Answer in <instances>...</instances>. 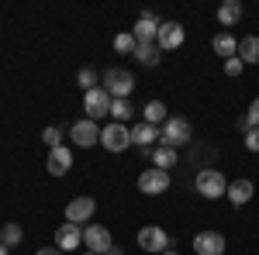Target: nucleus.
Instances as JSON below:
<instances>
[{
  "label": "nucleus",
  "mask_w": 259,
  "mask_h": 255,
  "mask_svg": "<svg viewBox=\"0 0 259 255\" xmlns=\"http://www.w3.org/2000/svg\"><path fill=\"white\" fill-rule=\"evenodd\" d=\"M190 135H194L190 121H187V118H173V114H169V121L159 128V145H166V148H180V145L190 141Z\"/></svg>",
  "instance_id": "obj_1"
},
{
  "label": "nucleus",
  "mask_w": 259,
  "mask_h": 255,
  "mask_svg": "<svg viewBox=\"0 0 259 255\" xmlns=\"http://www.w3.org/2000/svg\"><path fill=\"white\" fill-rule=\"evenodd\" d=\"M194 186H197V193L204 196V200H218V196L228 193V179L221 176L218 169H211V166H204V169L197 173Z\"/></svg>",
  "instance_id": "obj_2"
},
{
  "label": "nucleus",
  "mask_w": 259,
  "mask_h": 255,
  "mask_svg": "<svg viewBox=\"0 0 259 255\" xmlns=\"http://www.w3.org/2000/svg\"><path fill=\"white\" fill-rule=\"evenodd\" d=\"M104 90L111 93V100H128L132 97V90H135V76L128 73V69H107L104 73Z\"/></svg>",
  "instance_id": "obj_3"
},
{
  "label": "nucleus",
  "mask_w": 259,
  "mask_h": 255,
  "mask_svg": "<svg viewBox=\"0 0 259 255\" xmlns=\"http://www.w3.org/2000/svg\"><path fill=\"white\" fill-rule=\"evenodd\" d=\"M100 145H104L107 152H124V148H132V128L111 121L107 128H100Z\"/></svg>",
  "instance_id": "obj_4"
},
{
  "label": "nucleus",
  "mask_w": 259,
  "mask_h": 255,
  "mask_svg": "<svg viewBox=\"0 0 259 255\" xmlns=\"http://www.w3.org/2000/svg\"><path fill=\"white\" fill-rule=\"evenodd\" d=\"M111 93L104 90V86H97V90H90V93H83V111H87V118L90 121H100L111 114Z\"/></svg>",
  "instance_id": "obj_5"
},
{
  "label": "nucleus",
  "mask_w": 259,
  "mask_h": 255,
  "mask_svg": "<svg viewBox=\"0 0 259 255\" xmlns=\"http://www.w3.org/2000/svg\"><path fill=\"white\" fill-rule=\"evenodd\" d=\"M94 214H97V200L94 196H76V200H69L66 203V221L69 224H90L94 221Z\"/></svg>",
  "instance_id": "obj_6"
},
{
  "label": "nucleus",
  "mask_w": 259,
  "mask_h": 255,
  "mask_svg": "<svg viewBox=\"0 0 259 255\" xmlns=\"http://www.w3.org/2000/svg\"><path fill=\"white\" fill-rule=\"evenodd\" d=\"M183 38H187V31H183L180 21H162L159 35H156V45H159V52H177L180 45H183Z\"/></svg>",
  "instance_id": "obj_7"
},
{
  "label": "nucleus",
  "mask_w": 259,
  "mask_h": 255,
  "mask_svg": "<svg viewBox=\"0 0 259 255\" xmlns=\"http://www.w3.org/2000/svg\"><path fill=\"white\" fill-rule=\"evenodd\" d=\"M139 190H142L145 196L166 193V190H169V173H166V169H156V166H149V169L139 176Z\"/></svg>",
  "instance_id": "obj_8"
},
{
  "label": "nucleus",
  "mask_w": 259,
  "mask_h": 255,
  "mask_svg": "<svg viewBox=\"0 0 259 255\" xmlns=\"http://www.w3.org/2000/svg\"><path fill=\"white\" fill-rule=\"evenodd\" d=\"M139 248L149 252V255H162L166 248H169V235H166L162 228H156V224H149V228L139 231Z\"/></svg>",
  "instance_id": "obj_9"
},
{
  "label": "nucleus",
  "mask_w": 259,
  "mask_h": 255,
  "mask_svg": "<svg viewBox=\"0 0 259 255\" xmlns=\"http://www.w3.org/2000/svg\"><path fill=\"white\" fill-rule=\"evenodd\" d=\"M83 245H87L94 255H104L114 241H111V231H107L104 224H94V221H90V224L83 228Z\"/></svg>",
  "instance_id": "obj_10"
},
{
  "label": "nucleus",
  "mask_w": 259,
  "mask_h": 255,
  "mask_svg": "<svg viewBox=\"0 0 259 255\" xmlns=\"http://www.w3.org/2000/svg\"><path fill=\"white\" fill-rule=\"evenodd\" d=\"M69 138H73L76 148H90L94 141H100V124L90 121V118H83V121H76V124L69 128Z\"/></svg>",
  "instance_id": "obj_11"
},
{
  "label": "nucleus",
  "mask_w": 259,
  "mask_h": 255,
  "mask_svg": "<svg viewBox=\"0 0 259 255\" xmlns=\"http://www.w3.org/2000/svg\"><path fill=\"white\" fill-rule=\"evenodd\" d=\"M194 252L197 255H225V235L221 231H200L194 238Z\"/></svg>",
  "instance_id": "obj_12"
},
{
  "label": "nucleus",
  "mask_w": 259,
  "mask_h": 255,
  "mask_svg": "<svg viewBox=\"0 0 259 255\" xmlns=\"http://www.w3.org/2000/svg\"><path fill=\"white\" fill-rule=\"evenodd\" d=\"M159 24H162V21L156 18L152 11H142V18L135 21L132 35H135V41H156V35H159Z\"/></svg>",
  "instance_id": "obj_13"
},
{
  "label": "nucleus",
  "mask_w": 259,
  "mask_h": 255,
  "mask_svg": "<svg viewBox=\"0 0 259 255\" xmlns=\"http://www.w3.org/2000/svg\"><path fill=\"white\" fill-rule=\"evenodd\" d=\"M80 245H83V228L66 221L59 231H56V248H59V252H73V248H80Z\"/></svg>",
  "instance_id": "obj_14"
},
{
  "label": "nucleus",
  "mask_w": 259,
  "mask_h": 255,
  "mask_svg": "<svg viewBox=\"0 0 259 255\" xmlns=\"http://www.w3.org/2000/svg\"><path fill=\"white\" fill-rule=\"evenodd\" d=\"M45 166H49L52 176H66V173L73 169V152H69L66 145H59V148L49 152V162H45Z\"/></svg>",
  "instance_id": "obj_15"
},
{
  "label": "nucleus",
  "mask_w": 259,
  "mask_h": 255,
  "mask_svg": "<svg viewBox=\"0 0 259 255\" xmlns=\"http://www.w3.org/2000/svg\"><path fill=\"white\" fill-rule=\"evenodd\" d=\"M252 193H256V186H252V179H232L228 183V200H232V207H245L249 200H252Z\"/></svg>",
  "instance_id": "obj_16"
},
{
  "label": "nucleus",
  "mask_w": 259,
  "mask_h": 255,
  "mask_svg": "<svg viewBox=\"0 0 259 255\" xmlns=\"http://www.w3.org/2000/svg\"><path fill=\"white\" fill-rule=\"evenodd\" d=\"M156 141H159V128H156V124H145V121H142V124L132 128V145H139V148H152Z\"/></svg>",
  "instance_id": "obj_17"
},
{
  "label": "nucleus",
  "mask_w": 259,
  "mask_h": 255,
  "mask_svg": "<svg viewBox=\"0 0 259 255\" xmlns=\"http://www.w3.org/2000/svg\"><path fill=\"white\" fill-rule=\"evenodd\" d=\"M211 45H214V52H218L221 59H235V56H239V38H235L232 31H218Z\"/></svg>",
  "instance_id": "obj_18"
},
{
  "label": "nucleus",
  "mask_w": 259,
  "mask_h": 255,
  "mask_svg": "<svg viewBox=\"0 0 259 255\" xmlns=\"http://www.w3.org/2000/svg\"><path fill=\"white\" fill-rule=\"evenodd\" d=\"M135 59H139L142 66H149V69H156L159 59H162V52H159L156 41H139V45H135Z\"/></svg>",
  "instance_id": "obj_19"
},
{
  "label": "nucleus",
  "mask_w": 259,
  "mask_h": 255,
  "mask_svg": "<svg viewBox=\"0 0 259 255\" xmlns=\"http://www.w3.org/2000/svg\"><path fill=\"white\" fill-rule=\"evenodd\" d=\"M142 121H145V124H156V128H159V124H166V121H169L166 104H162V100H149V104L142 107Z\"/></svg>",
  "instance_id": "obj_20"
},
{
  "label": "nucleus",
  "mask_w": 259,
  "mask_h": 255,
  "mask_svg": "<svg viewBox=\"0 0 259 255\" xmlns=\"http://www.w3.org/2000/svg\"><path fill=\"white\" fill-rule=\"evenodd\" d=\"M239 59L245 66H259V35H245L239 41Z\"/></svg>",
  "instance_id": "obj_21"
},
{
  "label": "nucleus",
  "mask_w": 259,
  "mask_h": 255,
  "mask_svg": "<svg viewBox=\"0 0 259 255\" xmlns=\"http://www.w3.org/2000/svg\"><path fill=\"white\" fill-rule=\"evenodd\" d=\"M239 18H242V4H239V0H225V4L218 7V24H221V28L239 24Z\"/></svg>",
  "instance_id": "obj_22"
},
{
  "label": "nucleus",
  "mask_w": 259,
  "mask_h": 255,
  "mask_svg": "<svg viewBox=\"0 0 259 255\" xmlns=\"http://www.w3.org/2000/svg\"><path fill=\"white\" fill-rule=\"evenodd\" d=\"M152 166L156 169H173L177 166V148H166V145H159V148H152Z\"/></svg>",
  "instance_id": "obj_23"
},
{
  "label": "nucleus",
  "mask_w": 259,
  "mask_h": 255,
  "mask_svg": "<svg viewBox=\"0 0 259 255\" xmlns=\"http://www.w3.org/2000/svg\"><path fill=\"white\" fill-rule=\"evenodd\" d=\"M21 238H24V228H21V224H14V221H7V224L0 228V241H4L7 248L21 245Z\"/></svg>",
  "instance_id": "obj_24"
},
{
  "label": "nucleus",
  "mask_w": 259,
  "mask_h": 255,
  "mask_svg": "<svg viewBox=\"0 0 259 255\" xmlns=\"http://www.w3.org/2000/svg\"><path fill=\"white\" fill-rule=\"evenodd\" d=\"M135 45H139V41H135L132 31H121L118 38H114V52H121V56H135Z\"/></svg>",
  "instance_id": "obj_25"
},
{
  "label": "nucleus",
  "mask_w": 259,
  "mask_h": 255,
  "mask_svg": "<svg viewBox=\"0 0 259 255\" xmlns=\"http://www.w3.org/2000/svg\"><path fill=\"white\" fill-rule=\"evenodd\" d=\"M132 114H135V111H132V104H128V100H114V104H111V118L118 121V124H128Z\"/></svg>",
  "instance_id": "obj_26"
},
{
  "label": "nucleus",
  "mask_w": 259,
  "mask_h": 255,
  "mask_svg": "<svg viewBox=\"0 0 259 255\" xmlns=\"http://www.w3.org/2000/svg\"><path fill=\"white\" fill-rule=\"evenodd\" d=\"M76 83L83 86V93H90V90H97V73L90 66H83L80 73H76Z\"/></svg>",
  "instance_id": "obj_27"
},
{
  "label": "nucleus",
  "mask_w": 259,
  "mask_h": 255,
  "mask_svg": "<svg viewBox=\"0 0 259 255\" xmlns=\"http://www.w3.org/2000/svg\"><path fill=\"white\" fill-rule=\"evenodd\" d=\"M41 141H45V145H49V152H52V148H59V145H62V131L56 128V124H49V128L41 131Z\"/></svg>",
  "instance_id": "obj_28"
},
{
  "label": "nucleus",
  "mask_w": 259,
  "mask_h": 255,
  "mask_svg": "<svg viewBox=\"0 0 259 255\" xmlns=\"http://www.w3.org/2000/svg\"><path fill=\"white\" fill-rule=\"evenodd\" d=\"M242 69H245V62L239 59V56H235V59H225V76H242Z\"/></svg>",
  "instance_id": "obj_29"
},
{
  "label": "nucleus",
  "mask_w": 259,
  "mask_h": 255,
  "mask_svg": "<svg viewBox=\"0 0 259 255\" xmlns=\"http://www.w3.org/2000/svg\"><path fill=\"white\" fill-rule=\"evenodd\" d=\"M245 118H249V124H252V128H259V97L252 100V104H249V111H245Z\"/></svg>",
  "instance_id": "obj_30"
},
{
  "label": "nucleus",
  "mask_w": 259,
  "mask_h": 255,
  "mask_svg": "<svg viewBox=\"0 0 259 255\" xmlns=\"http://www.w3.org/2000/svg\"><path fill=\"white\" fill-rule=\"evenodd\" d=\"M245 148H249V152H259V128H252V131L245 135Z\"/></svg>",
  "instance_id": "obj_31"
},
{
  "label": "nucleus",
  "mask_w": 259,
  "mask_h": 255,
  "mask_svg": "<svg viewBox=\"0 0 259 255\" xmlns=\"http://www.w3.org/2000/svg\"><path fill=\"white\" fill-rule=\"evenodd\" d=\"M235 131H242V135H249V131H252V124H249V118H245V114H239V118H235Z\"/></svg>",
  "instance_id": "obj_32"
},
{
  "label": "nucleus",
  "mask_w": 259,
  "mask_h": 255,
  "mask_svg": "<svg viewBox=\"0 0 259 255\" xmlns=\"http://www.w3.org/2000/svg\"><path fill=\"white\" fill-rule=\"evenodd\" d=\"M35 255H62V252H59V248H56V245H45V248H38V252H35Z\"/></svg>",
  "instance_id": "obj_33"
},
{
  "label": "nucleus",
  "mask_w": 259,
  "mask_h": 255,
  "mask_svg": "<svg viewBox=\"0 0 259 255\" xmlns=\"http://www.w3.org/2000/svg\"><path fill=\"white\" fill-rule=\"evenodd\" d=\"M104 255H121V248H114V245H111V248H107Z\"/></svg>",
  "instance_id": "obj_34"
},
{
  "label": "nucleus",
  "mask_w": 259,
  "mask_h": 255,
  "mask_svg": "<svg viewBox=\"0 0 259 255\" xmlns=\"http://www.w3.org/2000/svg\"><path fill=\"white\" fill-rule=\"evenodd\" d=\"M0 255H11V248H7V245H4V241H0Z\"/></svg>",
  "instance_id": "obj_35"
},
{
  "label": "nucleus",
  "mask_w": 259,
  "mask_h": 255,
  "mask_svg": "<svg viewBox=\"0 0 259 255\" xmlns=\"http://www.w3.org/2000/svg\"><path fill=\"white\" fill-rule=\"evenodd\" d=\"M162 255H180V252H177V248H166V252H162Z\"/></svg>",
  "instance_id": "obj_36"
},
{
  "label": "nucleus",
  "mask_w": 259,
  "mask_h": 255,
  "mask_svg": "<svg viewBox=\"0 0 259 255\" xmlns=\"http://www.w3.org/2000/svg\"><path fill=\"white\" fill-rule=\"evenodd\" d=\"M83 255H94V252H83Z\"/></svg>",
  "instance_id": "obj_37"
}]
</instances>
